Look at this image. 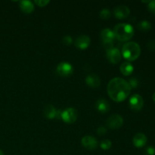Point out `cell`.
<instances>
[{"mask_svg":"<svg viewBox=\"0 0 155 155\" xmlns=\"http://www.w3.org/2000/svg\"><path fill=\"white\" fill-rule=\"evenodd\" d=\"M107 89L110 98L116 102L124 101L131 92L128 82L120 77L112 79L107 85Z\"/></svg>","mask_w":155,"mask_h":155,"instance_id":"obj_1","label":"cell"},{"mask_svg":"<svg viewBox=\"0 0 155 155\" xmlns=\"http://www.w3.org/2000/svg\"><path fill=\"white\" fill-rule=\"evenodd\" d=\"M114 34L116 39L124 42L131 39L134 35V29L130 24H118L114 28Z\"/></svg>","mask_w":155,"mask_h":155,"instance_id":"obj_2","label":"cell"},{"mask_svg":"<svg viewBox=\"0 0 155 155\" xmlns=\"http://www.w3.org/2000/svg\"><path fill=\"white\" fill-rule=\"evenodd\" d=\"M141 54V48L136 42H129L124 45L122 48V54L124 58L129 61L137 59Z\"/></svg>","mask_w":155,"mask_h":155,"instance_id":"obj_3","label":"cell"},{"mask_svg":"<svg viewBox=\"0 0 155 155\" xmlns=\"http://www.w3.org/2000/svg\"><path fill=\"white\" fill-rule=\"evenodd\" d=\"M78 117V112L74 107H68L61 112V120L67 124H73Z\"/></svg>","mask_w":155,"mask_h":155,"instance_id":"obj_4","label":"cell"},{"mask_svg":"<svg viewBox=\"0 0 155 155\" xmlns=\"http://www.w3.org/2000/svg\"><path fill=\"white\" fill-rule=\"evenodd\" d=\"M124 124V119L120 114H115L109 117L106 122V126L110 130H117L120 128Z\"/></svg>","mask_w":155,"mask_h":155,"instance_id":"obj_5","label":"cell"},{"mask_svg":"<svg viewBox=\"0 0 155 155\" xmlns=\"http://www.w3.org/2000/svg\"><path fill=\"white\" fill-rule=\"evenodd\" d=\"M57 72L60 76L64 77H70L74 73V68L68 62H61L57 67Z\"/></svg>","mask_w":155,"mask_h":155,"instance_id":"obj_6","label":"cell"},{"mask_svg":"<svg viewBox=\"0 0 155 155\" xmlns=\"http://www.w3.org/2000/svg\"><path fill=\"white\" fill-rule=\"evenodd\" d=\"M81 143L84 148H86L88 150H90V151L96 149L98 145L97 139L92 136H86L83 137Z\"/></svg>","mask_w":155,"mask_h":155,"instance_id":"obj_7","label":"cell"},{"mask_svg":"<svg viewBox=\"0 0 155 155\" xmlns=\"http://www.w3.org/2000/svg\"><path fill=\"white\" fill-rule=\"evenodd\" d=\"M144 105V100L139 94H134L130 98V106L133 110H139Z\"/></svg>","mask_w":155,"mask_h":155,"instance_id":"obj_8","label":"cell"},{"mask_svg":"<svg viewBox=\"0 0 155 155\" xmlns=\"http://www.w3.org/2000/svg\"><path fill=\"white\" fill-rule=\"evenodd\" d=\"M114 13L115 17L118 19H124V18H127L130 13V10L127 5H120L116 6L114 9Z\"/></svg>","mask_w":155,"mask_h":155,"instance_id":"obj_9","label":"cell"},{"mask_svg":"<svg viewBox=\"0 0 155 155\" xmlns=\"http://www.w3.org/2000/svg\"><path fill=\"white\" fill-rule=\"evenodd\" d=\"M107 58L112 64H117L121 60V52L116 48H112L107 50Z\"/></svg>","mask_w":155,"mask_h":155,"instance_id":"obj_10","label":"cell"},{"mask_svg":"<svg viewBox=\"0 0 155 155\" xmlns=\"http://www.w3.org/2000/svg\"><path fill=\"white\" fill-rule=\"evenodd\" d=\"M91 39L86 35H81V36H78L76 39L74 44H75L76 47L80 49H86L90 45Z\"/></svg>","mask_w":155,"mask_h":155,"instance_id":"obj_11","label":"cell"},{"mask_svg":"<svg viewBox=\"0 0 155 155\" xmlns=\"http://www.w3.org/2000/svg\"><path fill=\"white\" fill-rule=\"evenodd\" d=\"M101 37L102 39V43H113L114 40L115 39L114 34L113 30L109 28H105L101 31Z\"/></svg>","mask_w":155,"mask_h":155,"instance_id":"obj_12","label":"cell"},{"mask_svg":"<svg viewBox=\"0 0 155 155\" xmlns=\"http://www.w3.org/2000/svg\"><path fill=\"white\" fill-rule=\"evenodd\" d=\"M147 136H145L144 133H139L135 135L133 137V145L136 147V148H142V147L145 146L147 143Z\"/></svg>","mask_w":155,"mask_h":155,"instance_id":"obj_13","label":"cell"},{"mask_svg":"<svg viewBox=\"0 0 155 155\" xmlns=\"http://www.w3.org/2000/svg\"><path fill=\"white\" fill-rule=\"evenodd\" d=\"M86 83L89 86L92 88H97L101 84L100 77L96 74H89L86 77Z\"/></svg>","mask_w":155,"mask_h":155,"instance_id":"obj_14","label":"cell"},{"mask_svg":"<svg viewBox=\"0 0 155 155\" xmlns=\"http://www.w3.org/2000/svg\"><path fill=\"white\" fill-rule=\"evenodd\" d=\"M95 107L99 112L102 114H105L110 110V104L105 99H98L95 103Z\"/></svg>","mask_w":155,"mask_h":155,"instance_id":"obj_15","label":"cell"},{"mask_svg":"<svg viewBox=\"0 0 155 155\" xmlns=\"http://www.w3.org/2000/svg\"><path fill=\"white\" fill-rule=\"evenodd\" d=\"M20 8L21 11L26 14H30L34 10V5L31 1H21Z\"/></svg>","mask_w":155,"mask_h":155,"instance_id":"obj_16","label":"cell"},{"mask_svg":"<svg viewBox=\"0 0 155 155\" xmlns=\"http://www.w3.org/2000/svg\"><path fill=\"white\" fill-rule=\"evenodd\" d=\"M43 112L45 117L48 119H53V118H55L57 110L52 104H46L44 107Z\"/></svg>","mask_w":155,"mask_h":155,"instance_id":"obj_17","label":"cell"},{"mask_svg":"<svg viewBox=\"0 0 155 155\" xmlns=\"http://www.w3.org/2000/svg\"><path fill=\"white\" fill-rule=\"evenodd\" d=\"M133 70H134V68L130 61L124 62L120 67V71L122 73V74L125 76L130 75L133 72Z\"/></svg>","mask_w":155,"mask_h":155,"instance_id":"obj_18","label":"cell"},{"mask_svg":"<svg viewBox=\"0 0 155 155\" xmlns=\"http://www.w3.org/2000/svg\"><path fill=\"white\" fill-rule=\"evenodd\" d=\"M137 27L139 30H142V31H148L151 29L152 26H151V22L148 21H142L138 24Z\"/></svg>","mask_w":155,"mask_h":155,"instance_id":"obj_19","label":"cell"},{"mask_svg":"<svg viewBox=\"0 0 155 155\" xmlns=\"http://www.w3.org/2000/svg\"><path fill=\"white\" fill-rule=\"evenodd\" d=\"M112 145V142L109 139H103L100 143V147L103 150H108L110 149Z\"/></svg>","mask_w":155,"mask_h":155,"instance_id":"obj_20","label":"cell"},{"mask_svg":"<svg viewBox=\"0 0 155 155\" xmlns=\"http://www.w3.org/2000/svg\"><path fill=\"white\" fill-rule=\"evenodd\" d=\"M110 15H111V14H110V10L107 8H104L100 12V18H101V19H109V18H110Z\"/></svg>","mask_w":155,"mask_h":155,"instance_id":"obj_21","label":"cell"},{"mask_svg":"<svg viewBox=\"0 0 155 155\" xmlns=\"http://www.w3.org/2000/svg\"><path fill=\"white\" fill-rule=\"evenodd\" d=\"M128 83L131 88H137L139 86V80L136 77H133V78L130 79Z\"/></svg>","mask_w":155,"mask_h":155,"instance_id":"obj_22","label":"cell"},{"mask_svg":"<svg viewBox=\"0 0 155 155\" xmlns=\"http://www.w3.org/2000/svg\"><path fill=\"white\" fill-rule=\"evenodd\" d=\"M144 155H155V148L152 146H148L145 148Z\"/></svg>","mask_w":155,"mask_h":155,"instance_id":"obj_23","label":"cell"},{"mask_svg":"<svg viewBox=\"0 0 155 155\" xmlns=\"http://www.w3.org/2000/svg\"><path fill=\"white\" fill-rule=\"evenodd\" d=\"M62 42H63L64 44H65V45H70L72 44L73 39H72V38H71V36H64L63 37V39H62Z\"/></svg>","mask_w":155,"mask_h":155,"instance_id":"obj_24","label":"cell"},{"mask_svg":"<svg viewBox=\"0 0 155 155\" xmlns=\"http://www.w3.org/2000/svg\"><path fill=\"white\" fill-rule=\"evenodd\" d=\"M34 2L39 7H44L46 5H48L50 2L48 0H36V1H34Z\"/></svg>","mask_w":155,"mask_h":155,"instance_id":"obj_25","label":"cell"},{"mask_svg":"<svg viewBox=\"0 0 155 155\" xmlns=\"http://www.w3.org/2000/svg\"><path fill=\"white\" fill-rule=\"evenodd\" d=\"M106 133H107V129H106V127H102V126L98 127V130H97V133H98V136H104V135L106 134Z\"/></svg>","mask_w":155,"mask_h":155,"instance_id":"obj_26","label":"cell"},{"mask_svg":"<svg viewBox=\"0 0 155 155\" xmlns=\"http://www.w3.org/2000/svg\"><path fill=\"white\" fill-rule=\"evenodd\" d=\"M148 8L150 12H153L155 14V0L150 1V2L148 5Z\"/></svg>","mask_w":155,"mask_h":155,"instance_id":"obj_27","label":"cell"},{"mask_svg":"<svg viewBox=\"0 0 155 155\" xmlns=\"http://www.w3.org/2000/svg\"><path fill=\"white\" fill-rule=\"evenodd\" d=\"M148 48L151 50L155 49V41L154 40L149 41V42L148 43Z\"/></svg>","mask_w":155,"mask_h":155,"instance_id":"obj_28","label":"cell"},{"mask_svg":"<svg viewBox=\"0 0 155 155\" xmlns=\"http://www.w3.org/2000/svg\"><path fill=\"white\" fill-rule=\"evenodd\" d=\"M152 98H153V100H154V101H155V92L154 94H153V95H152Z\"/></svg>","mask_w":155,"mask_h":155,"instance_id":"obj_29","label":"cell"},{"mask_svg":"<svg viewBox=\"0 0 155 155\" xmlns=\"http://www.w3.org/2000/svg\"><path fill=\"white\" fill-rule=\"evenodd\" d=\"M0 155H4V153H3V151L1 149H0Z\"/></svg>","mask_w":155,"mask_h":155,"instance_id":"obj_30","label":"cell"}]
</instances>
